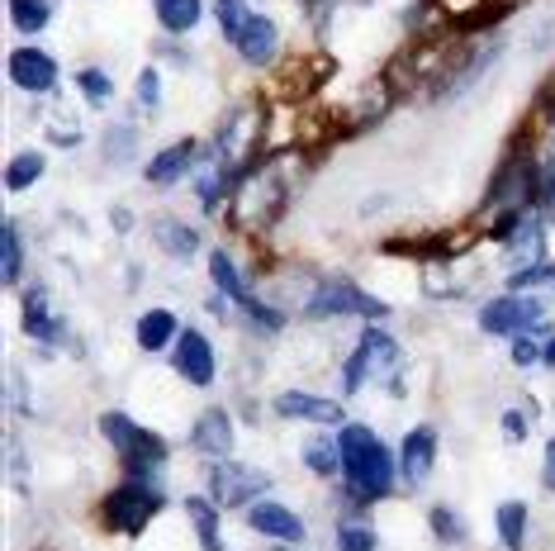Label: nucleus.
Masks as SVG:
<instances>
[{"label":"nucleus","instance_id":"20e7f679","mask_svg":"<svg viewBox=\"0 0 555 551\" xmlns=\"http://www.w3.org/2000/svg\"><path fill=\"white\" fill-rule=\"evenodd\" d=\"M399 361H403V353H399L395 337L380 333V329H365L357 353H351L347 367H343V390L357 395L365 381H389L395 385V395H399Z\"/></svg>","mask_w":555,"mask_h":551},{"label":"nucleus","instance_id":"ddd939ff","mask_svg":"<svg viewBox=\"0 0 555 551\" xmlns=\"http://www.w3.org/2000/svg\"><path fill=\"white\" fill-rule=\"evenodd\" d=\"M433 466H437V428L418 423V428L403 437V447H399V475L418 490V485H427Z\"/></svg>","mask_w":555,"mask_h":551},{"label":"nucleus","instance_id":"2f4dec72","mask_svg":"<svg viewBox=\"0 0 555 551\" xmlns=\"http://www.w3.org/2000/svg\"><path fill=\"white\" fill-rule=\"evenodd\" d=\"M77 86H81V95L91 100V105H109V95H115V81H109L100 67L77 72Z\"/></svg>","mask_w":555,"mask_h":551},{"label":"nucleus","instance_id":"6ab92c4d","mask_svg":"<svg viewBox=\"0 0 555 551\" xmlns=\"http://www.w3.org/2000/svg\"><path fill=\"white\" fill-rule=\"evenodd\" d=\"M24 333L39 337V343H57L62 337V319L53 309V295H48L43 285H34V291L24 295Z\"/></svg>","mask_w":555,"mask_h":551},{"label":"nucleus","instance_id":"f3484780","mask_svg":"<svg viewBox=\"0 0 555 551\" xmlns=\"http://www.w3.org/2000/svg\"><path fill=\"white\" fill-rule=\"evenodd\" d=\"M191 443H195V452H205L214 461H223L233 452V419L223 409H205L195 419V433H191Z\"/></svg>","mask_w":555,"mask_h":551},{"label":"nucleus","instance_id":"58836bf2","mask_svg":"<svg viewBox=\"0 0 555 551\" xmlns=\"http://www.w3.org/2000/svg\"><path fill=\"white\" fill-rule=\"evenodd\" d=\"M53 143H81V129H77V119H53Z\"/></svg>","mask_w":555,"mask_h":551},{"label":"nucleus","instance_id":"f8f14e48","mask_svg":"<svg viewBox=\"0 0 555 551\" xmlns=\"http://www.w3.org/2000/svg\"><path fill=\"white\" fill-rule=\"evenodd\" d=\"M171 367L181 381H191V385H214V347H209V337L205 333H195V329H185L181 337H176V353H171Z\"/></svg>","mask_w":555,"mask_h":551},{"label":"nucleus","instance_id":"412c9836","mask_svg":"<svg viewBox=\"0 0 555 551\" xmlns=\"http://www.w3.org/2000/svg\"><path fill=\"white\" fill-rule=\"evenodd\" d=\"M153 238H157V247H162L167 257H195V253H199V233L191 229V223L171 219V215L153 219Z\"/></svg>","mask_w":555,"mask_h":551},{"label":"nucleus","instance_id":"cd10ccee","mask_svg":"<svg viewBox=\"0 0 555 551\" xmlns=\"http://www.w3.org/2000/svg\"><path fill=\"white\" fill-rule=\"evenodd\" d=\"M499 537L508 542V551H522L527 542V504H517V499H508V504H499Z\"/></svg>","mask_w":555,"mask_h":551},{"label":"nucleus","instance_id":"ea45409f","mask_svg":"<svg viewBox=\"0 0 555 551\" xmlns=\"http://www.w3.org/2000/svg\"><path fill=\"white\" fill-rule=\"evenodd\" d=\"M541 485H546V490H555V443L546 447V461H541Z\"/></svg>","mask_w":555,"mask_h":551},{"label":"nucleus","instance_id":"7c9ffc66","mask_svg":"<svg viewBox=\"0 0 555 551\" xmlns=\"http://www.w3.org/2000/svg\"><path fill=\"white\" fill-rule=\"evenodd\" d=\"M427 523H433L437 542H465V518L461 513H451L447 504H437L433 513H427Z\"/></svg>","mask_w":555,"mask_h":551},{"label":"nucleus","instance_id":"7ed1b4c3","mask_svg":"<svg viewBox=\"0 0 555 551\" xmlns=\"http://www.w3.org/2000/svg\"><path fill=\"white\" fill-rule=\"evenodd\" d=\"M100 433H105V443L119 452V461H124V471L129 475L157 471L162 461H167V452H171L153 428H138L129 413H100Z\"/></svg>","mask_w":555,"mask_h":551},{"label":"nucleus","instance_id":"1a4fd4ad","mask_svg":"<svg viewBox=\"0 0 555 551\" xmlns=\"http://www.w3.org/2000/svg\"><path fill=\"white\" fill-rule=\"evenodd\" d=\"M271 490V475L267 471H251V466H237V461L223 457L219 466H209V499L219 509H237V504H251Z\"/></svg>","mask_w":555,"mask_h":551},{"label":"nucleus","instance_id":"a19ab883","mask_svg":"<svg viewBox=\"0 0 555 551\" xmlns=\"http://www.w3.org/2000/svg\"><path fill=\"white\" fill-rule=\"evenodd\" d=\"M541 361H546V367H555V337H551L546 347H541Z\"/></svg>","mask_w":555,"mask_h":551},{"label":"nucleus","instance_id":"423d86ee","mask_svg":"<svg viewBox=\"0 0 555 551\" xmlns=\"http://www.w3.org/2000/svg\"><path fill=\"white\" fill-rule=\"evenodd\" d=\"M162 504H167L162 490H153V485H143V480H124L119 490L105 495V528L124 533V537H138L162 513Z\"/></svg>","mask_w":555,"mask_h":551},{"label":"nucleus","instance_id":"c9c22d12","mask_svg":"<svg viewBox=\"0 0 555 551\" xmlns=\"http://www.w3.org/2000/svg\"><path fill=\"white\" fill-rule=\"evenodd\" d=\"M532 419H537V405L532 409H508L503 413V433H508V443H527V433H532Z\"/></svg>","mask_w":555,"mask_h":551},{"label":"nucleus","instance_id":"f03ea898","mask_svg":"<svg viewBox=\"0 0 555 551\" xmlns=\"http://www.w3.org/2000/svg\"><path fill=\"white\" fill-rule=\"evenodd\" d=\"M285 200H289V185L281 177L275 162H261L237 177L233 195H229V223L237 233H267L275 219L285 215Z\"/></svg>","mask_w":555,"mask_h":551},{"label":"nucleus","instance_id":"f257e3e1","mask_svg":"<svg viewBox=\"0 0 555 551\" xmlns=\"http://www.w3.org/2000/svg\"><path fill=\"white\" fill-rule=\"evenodd\" d=\"M337 452H343V480H347L351 499H357V509L375 504V499H385L395 490L399 461L389 457V447L371 428L343 423V428H337Z\"/></svg>","mask_w":555,"mask_h":551},{"label":"nucleus","instance_id":"9d476101","mask_svg":"<svg viewBox=\"0 0 555 551\" xmlns=\"http://www.w3.org/2000/svg\"><path fill=\"white\" fill-rule=\"evenodd\" d=\"M546 323V309H541V299L513 291V295H499L485 305V315H479V329L485 333H508V337H522Z\"/></svg>","mask_w":555,"mask_h":551},{"label":"nucleus","instance_id":"aec40b11","mask_svg":"<svg viewBox=\"0 0 555 551\" xmlns=\"http://www.w3.org/2000/svg\"><path fill=\"white\" fill-rule=\"evenodd\" d=\"M195 153H199V148L191 143V138H185V143L162 148V153L143 167V171H147V181H153V185H176V181L185 177V171H195Z\"/></svg>","mask_w":555,"mask_h":551},{"label":"nucleus","instance_id":"79ce46f5","mask_svg":"<svg viewBox=\"0 0 555 551\" xmlns=\"http://www.w3.org/2000/svg\"><path fill=\"white\" fill-rule=\"evenodd\" d=\"M305 5H309V10H323V5H327V0H305Z\"/></svg>","mask_w":555,"mask_h":551},{"label":"nucleus","instance_id":"9b49d317","mask_svg":"<svg viewBox=\"0 0 555 551\" xmlns=\"http://www.w3.org/2000/svg\"><path fill=\"white\" fill-rule=\"evenodd\" d=\"M5 72H10V81L29 95H48L57 86V62L48 57L43 48H15L5 62Z\"/></svg>","mask_w":555,"mask_h":551},{"label":"nucleus","instance_id":"5701e85b","mask_svg":"<svg viewBox=\"0 0 555 551\" xmlns=\"http://www.w3.org/2000/svg\"><path fill=\"white\" fill-rule=\"evenodd\" d=\"M219 504L214 499H205V495H191L185 499V518L195 523V533H199V547L205 551H223V537H219Z\"/></svg>","mask_w":555,"mask_h":551},{"label":"nucleus","instance_id":"e433bc0d","mask_svg":"<svg viewBox=\"0 0 555 551\" xmlns=\"http://www.w3.org/2000/svg\"><path fill=\"white\" fill-rule=\"evenodd\" d=\"M138 105H147V110H157V105H162V81H157V72H153V67L138 72Z\"/></svg>","mask_w":555,"mask_h":551},{"label":"nucleus","instance_id":"f704fd0d","mask_svg":"<svg viewBox=\"0 0 555 551\" xmlns=\"http://www.w3.org/2000/svg\"><path fill=\"white\" fill-rule=\"evenodd\" d=\"M133 143H138V133L129 129V124H119V129L105 133V157L109 162H129L133 157Z\"/></svg>","mask_w":555,"mask_h":551},{"label":"nucleus","instance_id":"bb28decb","mask_svg":"<svg viewBox=\"0 0 555 551\" xmlns=\"http://www.w3.org/2000/svg\"><path fill=\"white\" fill-rule=\"evenodd\" d=\"M10 20L24 34H43L53 20V0H10Z\"/></svg>","mask_w":555,"mask_h":551},{"label":"nucleus","instance_id":"4c0bfd02","mask_svg":"<svg viewBox=\"0 0 555 551\" xmlns=\"http://www.w3.org/2000/svg\"><path fill=\"white\" fill-rule=\"evenodd\" d=\"M537 361H541V347L532 343V337H513V367H537Z\"/></svg>","mask_w":555,"mask_h":551},{"label":"nucleus","instance_id":"b1692460","mask_svg":"<svg viewBox=\"0 0 555 551\" xmlns=\"http://www.w3.org/2000/svg\"><path fill=\"white\" fill-rule=\"evenodd\" d=\"M153 10L167 34H191L199 15H205V0H153Z\"/></svg>","mask_w":555,"mask_h":551},{"label":"nucleus","instance_id":"393cba45","mask_svg":"<svg viewBox=\"0 0 555 551\" xmlns=\"http://www.w3.org/2000/svg\"><path fill=\"white\" fill-rule=\"evenodd\" d=\"M0 276H5V285H15L24 276V243H20V229L15 223H0Z\"/></svg>","mask_w":555,"mask_h":551},{"label":"nucleus","instance_id":"39448f33","mask_svg":"<svg viewBox=\"0 0 555 551\" xmlns=\"http://www.w3.org/2000/svg\"><path fill=\"white\" fill-rule=\"evenodd\" d=\"M305 315L309 319H347V315H357V319H385L389 305H385V299H375V295H365L357 281H347V276H327V281H319V291L309 295Z\"/></svg>","mask_w":555,"mask_h":551},{"label":"nucleus","instance_id":"4468645a","mask_svg":"<svg viewBox=\"0 0 555 551\" xmlns=\"http://www.w3.org/2000/svg\"><path fill=\"white\" fill-rule=\"evenodd\" d=\"M237 48V57L251 62V67H267V62H275V53H281V29H275V20L271 15H251L247 20V29L233 39Z\"/></svg>","mask_w":555,"mask_h":551},{"label":"nucleus","instance_id":"a211bd4d","mask_svg":"<svg viewBox=\"0 0 555 551\" xmlns=\"http://www.w3.org/2000/svg\"><path fill=\"white\" fill-rule=\"evenodd\" d=\"M503 253H508V271H527V267H541L546 261V238H541V219L527 215L517 223V233L503 243Z\"/></svg>","mask_w":555,"mask_h":551},{"label":"nucleus","instance_id":"c85d7f7f","mask_svg":"<svg viewBox=\"0 0 555 551\" xmlns=\"http://www.w3.org/2000/svg\"><path fill=\"white\" fill-rule=\"evenodd\" d=\"M251 15H257V10H251L247 0H219V5H214V20H219V29H223V39H229V43L247 29Z\"/></svg>","mask_w":555,"mask_h":551},{"label":"nucleus","instance_id":"a878e982","mask_svg":"<svg viewBox=\"0 0 555 551\" xmlns=\"http://www.w3.org/2000/svg\"><path fill=\"white\" fill-rule=\"evenodd\" d=\"M43 171H48L43 153H20V157H10V167H5V191H29L34 181H43Z\"/></svg>","mask_w":555,"mask_h":551},{"label":"nucleus","instance_id":"2eb2a0df","mask_svg":"<svg viewBox=\"0 0 555 551\" xmlns=\"http://www.w3.org/2000/svg\"><path fill=\"white\" fill-rule=\"evenodd\" d=\"M275 413L281 419H305V423H319V428H343V405L337 399H323V395H309V390H285L275 399Z\"/></svg>","mask_w":555,"mask_h":551},{"label":"nucleus","instance_id":"dca6fc26","mask_svg":"<svg viewBox=\"0 0 555 551\" xmlns=\"http://www.w3.org/2000/svg\"><path fill=\"white\" fill-rule=\"evenodd\" d=\"M247 528L261 533V537H275V542H305V523H299V513H289L285 504H271V499L247 504Z\"/></svg>","mask_w":555,"mask_h":551},{"label":"nucleus","instance_id":"37998d69","mask_svg":"<svg viewBox=\"0 0 555 551\" xmlns=\"http://www.w3.org/2000/svg\"><path fill=\"white\" fill-rule=\"evenodd\" d=\"M551 105H555V77H551Z\"/></svg>","mask_w":555,"mask_h":551},{"label":"nucleus","instance_id":"6e6552de","mask_svg":"<svg viewBox=\"0 0 555 551\" xmlns=\"http://www.w3.org/2000/svg\"><path fill=\"white\" fill-rule=\"evenodd\" d=\"M209 276H214V285H219V295L229 299V305H237V309H247V319L251 323H261V329H285V315L275 305H261L257 295H251V285H247V276L233 267V257L223 253H209Z\"/></svg>","mask_w":555,"mask_h":551},{"label":"nucleus","instance_id":"473e14b6","mask_svg":"<svg viewBox=\"0 0 555 551\" xmlns=\"http://www.w3.org/2000/svg\"><path fill=\"white\" fill-rule=\"evenodd\" d=\"M375 542H380V537L365 528V523H343V528H337V551H375Z\"/></svg>","mask_w":555,"mask_h":551},{"label":"nucleus","instance_id":"0eeeda50","mask_svg":"<svg viewBox=\"0 0 555 551\" xmlns=\"http://www.w3.org/2000/svg\"><path fill=\"white\" fill-rule=\"evenodd\" d=\"M261 133H267L261 105H237L229 124L219 129V138H214V162H219L223 171H243L247 162L261 153Z\"/></svg>","mask_w":555,"mask_h":551},{"label":"nucleus","instance_id":"4be33fe9","mask_svg":"<svg viewBox=\"0 0 555 551\" xmlns=\"http://www.w3.org/2000/svg\"><path fill=\"white\" fill-rule=\"evenodd\" d=\"M133 337H138V347L143 353H162L167 343H176V315L171 309H147V315H138V329H133Z\"/></svg>","mask_w":555,"mask_h":551},{"label":"nucleus","instance_id":"c756f323","mask_svg":"<svg viewBox=\"0 0 555 551\" xmlns=\"http://www.w3.org/2000/svg\"><path fill=\"white\" fill-rule=\"evenodd\" d=\"M309 466L319 475H337L343 471V452H337V437H319V443H309Z\"/></svg>","mask_w":555,"mask_h":551},{"label":"nucleus","instance_id":"72a5a7b5","mask_svg":"<svg viewBox=\"0 0 555 551\" xmlns=\"http://www.w3.org/2000/svg\"><path fill=\"white\" fill-rule=\"evenodd\" d=\"M537 205L541 215L555 219V153L541 157V181H537Z\"/></svg>","mask_w":555,"mask_h":551}]
</instances>
